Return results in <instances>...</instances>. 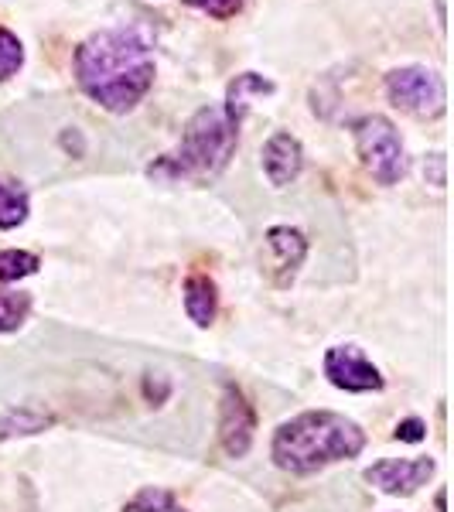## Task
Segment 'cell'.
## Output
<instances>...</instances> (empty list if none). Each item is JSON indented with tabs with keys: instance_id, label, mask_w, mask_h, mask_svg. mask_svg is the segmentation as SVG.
I'll use <instances>...</instances> for the list:
<instances>
[{
	"instance_id": "5b68a950",
	"label": "cell",
	"mask_w": 454,
	"mask_h": 512,
	"mask_svg": "<svg viewBox=\"0 0 454 512\" xmlns=\"http://www.w3.org/2000/svg\"><path fill=\"white\" fill-rule=\"evenodd\" d=\"M383 89L396 110L410 113L417 120H437L448 110V86H444L441 72L427 69V65L390 69L383 79Z\"/></svg>"
},
{
	"instance_id": "3957f363",
	"label": "cell",
	"mask_w": 454,
	"mask_h": 512,
	"mask_svg": "<svg viewBox=\"0 0 454 512\" xmlns=\"http://www.w3.org/2000/svg\"><path fill=\"white\" fill-rule=\"evenodd\" d=\"M243 120L229 117L226 106H202L188 117L181 140L171 154H164L147 168V178L158 185H212L229 168Z\"/></svg>"
},
{
	"instance_id": "ac0fdd59",
	"label": "cell",
	"mask_w": 454,
	"mask_h": 512,
	"mask_svg": "<svg viewBox=\"0 0 454 512\" xmlns=\"http://www.w3.org/2000/svg\"><path fill=\"white\" fill-rule=\"evenodd\" d=\"M24 65V45L11 28H0V82L14 79Z\"/></svg>"
},
{
	"instance_id": "44dd1931",
	"label": "cell",
	"mask_w": 454,
	"mask_h": 512,
	"mask_svg": "<svg viewBox=\"0 0 454 512\" xmlns=\"http://www.w3.org/2000/svg\"><path fill=\"white\" fill-rule=\"evenodd\" d=\"M427 164H431V181L437 188H444L448 185V178H444V154H431V158H427Z\"/></svg>"
},
{
	"instance_id": "8992f818",
	"label": "cell",
	"mask_w": 454,
	"mask_h": 512,
	"mask_svg": "<svg viewBox=\"0 0 454 512\" xmlns=\"http://www.w3.org/2000/svg\"><path fill=\"white\" fill-rule=\"evenodd\" d=\"M321 373L342 393H379L386 386L383 373L359 345H332L321 359Z\"/></svg>"
},
{
	"instance_id": "5bb4252c",
	"label": "cell",
	"mask_w": 454,
	"mask_h": 512,
	"mask_svg": "<svg viewBox=\"0 0 454 512\" xmlns=\"http://www.w3.org/2000/svg\"><path fill=\"white\" fill-rule=\"evenodd\" d=\"M31 212V198L18 185V181H4L0 178V229H18L28 222Z\"/></svg>"
},
{
	"instance_id": "7a4b0ae2",
	"label": "cell",
	"mask_w": 454,
	"mask_h": 512,
	"mask_svg": "<svg viewBox=\"0 0 454 512\" xmlns=\"http://www.w3.org/2000/svg\"><path fill=\"white\" fill-rule=\"evenodd\" d=\"M366 451V431L335 410H304L274 431L270 458L287 475H315L321 468L352 461Z\"/></svg>"
},
{
	"instance_id": "9a60e30c",
	"label": "cell",
	"mask_w": 454,
	"mask_h": 512,
	"mask_svg": "<svg viewBox=\"0 0 454 512\" xmlns=\"http://www.w3.org/2000/svg\"><path fill=\"white\" fill-rule=\"evenodd\" d=\"M31 315V294L24 291H0V335H11L24 328Z\"/></svg>"
},
{
	"instance_id": "6da1fadb",
	"label": "cell",
	"mask_w": 454,
	"mask_h": 512,
	"mask_svg": "<svg viewBox=\"0 0 454 512\" xmlns=\"http://www.w3.org/2000/svg\"><path fill=\"white\" fill-rule=\"evenodd\" d=\"M76 82L99 110L106 113H130L151 93L158 65H154L151 41L137 28H103L93 31L86 41H79Z\"/></svg>"
},
{
	"instance_id": "52a82bcc",
	"label": "cell",
	"mask_w": 454,
	"mask_h": 512,
	"mask_svg": "<svg viewBox=\"0 0 454 512\" xmlns=\"http://www.w3.org/2000/svg\"><path fill=\"white\" fill-rule=\"evenodd\" d=\"M257 437V410L236 383H222L219 396V444L229 458H246Z\"/></svg>"
},
{
	"instance_id": "d6986e66",
	"label": "cell",
	"mask_w": 454,
	"mask_h": 512,
	"mask_svg": "<svg viewBox=\"0 0 454 512\" xmlns=\"http://www.w3.org/2000/svg\"><path fill=\"white\" fill-rule=\"evenodd\" d=\"M185 7H195V11L209 14L212 21H233L239 11H243L246 0H181Z\"/></svg>"
},
{
	"instance_id": "9c48e42d",
	"label": "cell",
	"mask_w": 454,
	"mask_h": 512,
	"mask_svg": "<svg viewBox=\"0 0 454 512\" xmlns=\"http://www.w3.org/2000/svg\"><path fill=\"white\" fill-rule=\"evenodd\" d=\"M263 256H267V274L274 287H291L297 270L308 260V239L294 226H270L263 233Z\"/></svg>"
},
{
	"instance_id": "7402d4cb",
	"label": "cell",
	"mask_w": 454,
	"mask_h": 512,
	"mask_svg": "<svg viewBox=\"0 0 454 512\" xmlns=\"http://www.w3.org/2000/svg\"><path fill=\"white\" fill-rule=\"evenodd\" d=\"M437 24H441V31H444V24H448L444 21V0H437Z\"/></svg>"
},
{
	"instance_id": "4fadbf2b",
	"label": "cell",
	"mask_w": 454,
	"mask_h": 512,
	"mask_svg": "<svg viewBox=\"0 0 454 512\" xmlns=\"http://www.w3.org/2000/svg\"><path fill=\"white\" fill-rule=\"evenodd\" d=\"M277 86L270 82L267 76H260V72H239V76L229 82L226 89V113L236 120L246 117V110L253 106V99H263V96H274Z\"/></svg>"
},
{
	"instance_id": "e0dca14e",
	"label": "cell",
	"mask_w": 454,
	"mask_h": 512,
	"mask_svg": "<svg viewBox=\"0 0 454 512\" xmlns=\"http://www.w3.org/2000/svg\"><path fill=\"white\" fill-rule=\"evenodd\" d=\"M41 260L28 250H0V284H18L24 277H35Z\"/></svg>"
},
{
	"instance_id": "ba28073f",
	"label": "cell",
	"mask_w": 454,
	"mask_h": 512,
	"mask_svg": "<svg viewBox=\"0 0 454 512\" xmlns=\"http://www.w3.org/2000/svg\"><path fill=\"white\" fill-rule=\"evenodd\" d=\"M434 472H437V461L431 454H424V458H383L376 465H369L362 478L386 495H414L417 489H424L431 482Z\"/></svg>"
},
{
	"instance_id": "2e32d148",
	"label": "cell",
	"mask_w": 454,
	"mask_h": 512,
	"mask_svg": "<svg viewBox=\"0 0 454 512\" xmlns=\"http://www.w3.org/2000/svg\"><path fill=\"white\" fill-rule=\"evenodd\" d=\"M123 512H188L178 506V499L161 485H144L134 499L123 502Z\"/></svg>"
},
{
	"instance_id": "7c38bea8",
	"label": "cell",
	"mask_w": 454,
	"mask_h": 512,
	"mask_svg": "<svg viewBox=\"0 0 454 512\" xmlns=\"http://www.w3.org/2000/svg\"><path fill=\"white\" fill-rule=\"evenodd\" d=\"M55 424V417L41 407H31V403H21V407H11L0 414V444L18 441V437H35L45 434L48 427Z\"/></svg>"
},
{
	"instance_id": "30bf717a",
	"label": "cell",
	"mask_w": 454,
	"mask_h": 512,
	"mask_svg": "<svg viewBox=\"0 0 454 512\" xmlns=\"http://www.w3.org/2000/svg\"><path fill=\"white\" fill-rule=\"evenodd\" d=\"M260 161H263V175H267L270 185L287 188L304 171V147L291 130H277V134H270L267 144H263Z\"/></svg>"
},
{
	"instance_id": "603a6c76",
	"label": "cell",
	"mask_w": 454,
	"mask_h": 512,
	"mask_svg": "<svg viewBox=\"0 0 454 512\" xmlns=\"http://www.w3.org/2000/svg\"><path fill=\"white\" fill-rule=\"evenodd\" d=\"M444 499H448V492L441 489V492H437V499H434L437 502V512H444Z\"/></svg>"
},
{
	"instance_id": "8fae6325",
	"label": "cell",
	"mask_w": 454,
	"mask_h": 512,
	"mask_svg": "<svg viewBox=\"0 0 454 512\" xmlns=\"http://www.w3.org/2000/svg\"><path fill=\"white\" fill-rule=\"evenodd\" d=\"M181 301H185L188 321L195 328H209L219 315V287L209 274H188L185 287H181Z\"/></svg>"
},
{
	"instance_id": "277c9868",
	"label": "cell",
	"mask_w": 454,
	"mask_h": 512,
	"mask_svg": "<svg viewBox=\"0 0 454 512\" xmlns=\"http://www.w3.org/2000/svg\"><path fill=\"white\" fill-rule=\"evenodd\" d=\"M349 130H352V140H356L359 164L373 175L376 185L390 188L407 178L410 158L393 120L379 117V113H366V117L352 120Z\"/></svg>"
},
{
	"instance_id": "ffe728a7",
	"label": "cell",
	"mask_w": 454,
	"mask_h": 512,
	"mask_svg": "<svg viewBox=\"0 0 454 512\" xmlns=\"http://www.w3.org/2000/svg\"><path fill=\"white\" fill-rule=\"evenodd\" d=\"M396 441H403V444H417V441H424L427 437V424L420 417H407V420H400L396 424Z\"/></svg>"
}]
</instances>
